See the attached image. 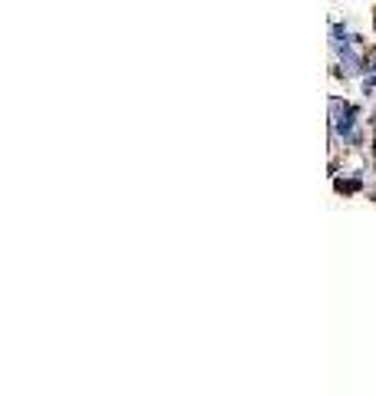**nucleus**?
Returning <instances> with one entry per match:
<instances>
[{
  "label": "nucleus",
  "mask_w": 376,
  "mask_h": 396,
  "mask_svg": "<svg viewBox=\"0 0 376 396\" xmlns=\"http://www.w3.org/2000/svg\"><path fill=\"white\" fill-rule=\"evenodd\" d=\"M353 126H357V109H353V106H347V103L340 106V99H334V129H337V136L357 142Z\"/></svg>",
  "instance_id": "obj_1"
}]
</instances>
